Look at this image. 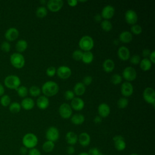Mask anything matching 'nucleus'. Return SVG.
<instances>
[{
    "label": "nucleus",
    "instance_id": "f257e3e1",
    "mask_svg": "<svg viewBox=\"0 0 155 155\" xmlns=\"http://www.w3.org/2000/svg\"><path fill=\"white\" fill-rule=\"evenodd\" d=\"M41 92L46 97H51L56 95L59 90L58 84L53 81H48L44 83L41 87Z\"/></svg>",
    "mask_w": 155,
    "mask_h": 155
},
{
    "label": "nucleus",
    "instance_id": "f03ea898",
    "mask_svg": "<svg viewBox=\"0 0 155 155\" xmlns=\"http://www.w3.org/2000/svg\"><path fill=\"white\" fill-rule=\"evenodd\" d=\"M22 143L23 146L28 150L36 148L38 143V138L35 134L33 133H27L22 137Z\"/></svg>",
    "mask_w": 155,
    "mask_h": 155
},
{
    "label": "nucleus",
    "instance_id": "7ed1b4c3",
    "mask_svg": "<svg viewBox=\"0 0 155 155\" xmlns=\"http://www.w3.org/2000/svg\"><path fill=\"white\" fill-rule=\"evenodd\" d=\"M21 79L15 74H9L4 79V86L10 90H16L21 85Z\"/></svg>",
    "mask_w": 155,
    "mask_h": 155
},
{
    "label": "nucleus",
    "instance_id": "20e7f679",
    "mask_svg": "<svg viewBox=\"0 0 155 155\" xmlns=\"http://www.w3.org/2000/svg\"><path fill=\"white\" fill-rule=\"evenodd\" d=\"M10 62L14 68L16 69H21L25 65V60L22 53L15 52L10 55Z\"/></svg>",
    "mask_w": 155,
    "mask_h": 155
},
{
    "label": "nucleus",
    "instance_id": "39448f33",
    "mask_svg": "<svg viewBox=\"0 0 155 155\" xmlns=\"http://www.w3.org/2000/svg\"><path fill=\"white\" fill-rule=\"evenodd\" d=\"M94 45L93 39L88 35L82 36L79 41V47L84 51H89L93 49Z\"/></svg>",
    "mask_w": 155,
    "mask_h": 155
},
{
    "label": "nucleus",
    "instance_id": "423d86ee",
    "mask_svg": "<svg viewBox=\"0 0 155 155\" xmlns=\"http://www.w3.org/2000/svg\"><path fill=\"white\" fill-rule=\"evenodd\" d=\"M59 131L55 127H50L46 130L45 137L47 139V140H50L53 142H55L59 139Z\"/></svg>",
    "mask_w": 155,
    "mask_h": 155
},
{
    "label": "nucleus",
    "instance_id": "0eeeda50",
    "mask_svg": "<svg viewBox=\"0 0 155 155\" xmlns=\"http://www.w3.org/2000/svg\"><path fill=\"white\" fill-rule=\"evenodd\" d=\"M122 78L127 81V82L133 81L137 77V72L136 70L131 67L128 66L125 67L122 71Z\"/></svg>",
    "mask_w": 155,
    "mask_h": 155
},
{
    "label": "nucleus",
    "instance_id": "6e6552de",
    "mask_svg": "<svg viewBox=\"0 0 155 155\" xmlns=\"http://www.w3.org/2000/svg\"><path fill=\"white\" fill-rule=\"evenodd\" d=\"M143 98L148 104L154 106L155 104V92L151 87H147L143 91Z\"/></svg>",
    "mask_w": 155,
    "mask_h": 155
},
{
    "label": "nucleus",
    "instance_id": "1a4fd4ad",
    "mask_svg": "<svg viewBox=\"0 0 155 155\" xmlns=\"http://www.w3.org/2000/svg\"><path fill=\"white\" fill-rule=\"evenodd\" d=\"M58 111L62 118L68 119L72 116L73 110L70 105L67 103H63L59 106Z\"/></svg>",
    "mask_w": 155,
    "mask_h": 155
},
{
    "label": "nucleus",
    "instance_id": "9d476101",
    "mask_svg": "<svg viewBox=\"0 0 155 155\" xmlns=\"http://www.w3.org/2000/svg\"><path fill=\"white\" fill-rule=\"evenodd\" d=\"M58 76L62 79H67L71 75V70L66 65H61L56 69V73Z\"/></svg>",
    "mask_w": 155,
    "mask_h": 155
},
{
    "label": "nucleus",
    "instance_id": "9b49d317",
    "mask_svg": "<svg viewBox=\"0 0 155 155\" xmlns=\"http://www.w3.org/2000/svg\"><path fill=\"white\" fill-rule=\"evenodd\" d=\"M46 4L48 10L51 12H58L62 8L64 2L62 0H49Z\"/></svg>",
    "mask_w": 155,
    "mask_h": 155
},
{
    "label": "nucleus",
    "instance_id": "f8f14e48",
    "mask_svg": "<svg viewBox=\"0 0 155 155\" xmlns=\"http://www.w3.org/2000/svg\"><path fill=\"white\" fill-rule=\"evenodd\" d=\"M19 35V30L15 27H10L5 31L4 37L7 41L12 42L16 40Z\"/></svg>",
    "mask_w": 155,
    "mask_h": 155
},
{
    "label": "nucleus",
    "instance_id": "ddd939ff",
    "mask_svg": "<svg viewBox=\"0 0 155 155\" xmlns=\"http://www.w3.org/2000/svg\"><path fill=\"white\" fill-rule=\"evenodd\" d=\"M113 140L114 146L116 150L118 151H122L126 148V142L123 136L121 135H116L113 137Z\"/></svg>",
    "mask_w": 155,
    "mask_h": 155
},
{
    "label": "nucleus",
    "instance_id": "4468645a",
    "mask_svg": "<svg viewBox=\"0 0 155 155\" xmlns=\"http://www.w3.org/2000/svg\"><path fill=\"white\" fill-rule=\"evenodd\" d=\"M124 18L126 22L131 25L136 24L138 19V16L137 13H136L135 11L131 9L127 10L125 12Z\"/></svg>",
    "mask_w": 155,
    "mask_h": 155
},
{
    "label": "nucleus",
    "instance_id": "2eb2a0df",
    "mask_svg": "<svg viewBox=\"0 0 155 155\" xmlns=\"http://www.w3.org/2000/svg\"><path fill=\"white\" fill-rule=\"evenodd\" d=\"M134 88L131 82H124L122 84L120 87V93L125 97L131 96L133 93Z\"/></svg>",
    "mask_w": 155,
    "mask_h": 155
},
{
    "label": "nucleus",
    "instance_id": "dca6fc26",
    "mask_svg": "<svg viewBox=\"0 0 155 155\" xmlns=\"http://www.w3.org/2000/svg\"><path fill=\"white\" fill-rule=\"evenodd\" d=\"M115 13V9L114 7L110 5H107L105 6L101 12V15L102 18L106 20H108L113 17Z\"/></svg>",
    "mask_w": 155,
    "mask_h": 155
},
{
    "label": "nucleus",
    "instance_id": "f3484780",
    "mask_svg": "<svg viewBox=\"0 0 155 155\" xmlns=\"http://www.w3.org/2000/svg\"><path fill=\"white\" fill-rule=\"evenodd\" d=\"M85 106L84 101L82 99L79 97H74L71 101L70 107H71L72 110L76 111H81L82 110Z\"/></svg>",
    "mask_w": 155,
    "mask_h": 155
},
{
    "label": "nucleus",
    "instance_id": "a211bd4d",
    "mask_svg": "<svg viewBox=\"0 0 155 155\" xmlns=\"http://www.w3.org/2000/svg\"><path fill=\"white\" fill-rule=\"evenodd\" d=\"M78 142L83 147L88 146L91 142V137L88 133L87 132H82L78 136Z\"/></svg>",
    "mask_w": 155,
    "mask_h": 155
},
{
    "label": "nucleus",
    "instance_id": "6ab92c4d",
    "mask_svg": "<svg viewBox=\"0 0 155 155\" xmlns=\"http://www.w3.org/2000/svg\"><path fill=\"white\" fill-rule=\"evenodd\" d=\"M97 111L99 116L102 118H105L108 116L110 113V106L105 104L102 103L99 104L97 108Z\"/></svg>",
    "mask_w": 155,
    "mask_h": 155
},
{
    "label": "nucleus",
    "instance_id": "aec40b11",
    "mask_svg": "<svg viewBox=\"0 0 155 155\" xmlns=\"http://www.w3.org/2000/svg\"><path fill=\"white\" fill-rule=\"evenodd\" d=\"M117 55L120 60L125 61L130 58V52L127 47L121 46L118 48Z\"/></svg>",
    "mask_w": 155,
    "mask_h": 155
},
{
    "label": "nucleus",
    "instance_id": "412c9836",
    "mask_svg": "<svg viewBox=\"0 0 155 155\" xmlns=\"http://www.w3.org/2000/svg\"><path fill=\"white\" fill-rule=\"evenodd\" d=\"M20 104L21 108L25 110H30L35 107L34 100L32 98L28 97L23 98Z\"/></svg>",
    "mask_w": 155,
    "mask_h": 155
},
{
    "label": "nucleus",
    "instance_id": "4be33fe9",
    "mask_svg": "<svg viewBox=\"0 0 155 155\" xmlns=\"http://www.w3.org/2000/svg\"><path fill=\"white\" fill-rule=\"evenodd\" d=\"M49 99L45 96H40L36 100V105L41 110H45L49 106Z\"/></svg>",
    "mask_w": 155,
    "mask_h": 155
},
{
    "label": "nucleus",
    "instance_id": "5701e85b",
    "mask_svg": "<svg viewBox=\"0 0 155 155\" xmlns=\"http://www.w3.org/2000/svg\"><path fill=\"white\" fill-rule=\"evenodd\" d=\"M78 136L73 131H68L65 134V140L69 145H74L78 142Z\"/></svg>",
    "mask_w": 155,
    "mask_h": 155
},
{
    "label": "nucleus",
    "instance_id": "b1692460",
    "mask_svg": "<svg viewBox=\"0 0 155 155\" xmlns=\"http://www.w3.org/2000/svg\"><path fill=\"white\" fill-rule=\"evenodd\" d=\"M102 67L106 73H110L113 71L115 67V64L114 61L111 59H105L103 64H102Z\"/></svg>",
    "mask_w": 155,
    "mask_h": 155
},
{
    "label": "nucleus",
    "instance_id": "393cba45",
    "mask_svg": "<svg viewBox=\"0 0 155 155\" xmlns=\"http://www.w3.org/2000/svg\"><path fill=\"white\" fill-rule=\"evenodd\" d=\"M133 39V35L129 31H124L119 36V40L123 43H129Z\"/></svg>",
    "mask_w": 155,
    "mask_h": 155
},
{
    "label": "nucleus",
    "instance_id": "a878e982",
    "mask_svg": "<svg viewBox=\"0 0 155 155\" xmlns=\"http://www.w3.org/2000/svg\"><path fill=\"white\" fill-rule=\"evenodd\" d=\"M28 47V43L24 39H19L15 44V48L18 53H21L25 51Z\"/></svg>",
    "mask_w": 155,
    "mask_h": 155
},
{
    "label": "nucleus",
    "instance_id": "bb28decb",
    "mask_svg": "<svg viewBox=\"0 0 155 155\" xmlns=\"http://www.w3.org/2000/svg\"><path fill=\"white\" fill-rule=\"evenodd\" d=\"M84 121L85 117L82 114L77 113L71 116V122L75 125H81L84 122Z\"/></svg>",
    "mask_w": 155,
    "mask_h": 155
},
{
    "label": "nucleus",
    "instance_id": "cd10ccee",
    "mask_svg": "<svg viewBox=\"0 0 155 155\" xmlns=\"http://www.w3.org/2000/svg\"><path fill=\"white\" fill-rule=\"evenodd\" d=\"M85 86L83 84V83L79 82L74 85L73 88V92L75 95L79 96L83 95L85 93Z\"/></svg>",
    "mask_w": 155,
    "mask_h": 155
},
{
    "label": "nucleus",
    "instance_id": "c85d7f7f",
    "mask_svg": "<svg viewBox=\"0 0 155 155\" xmlns=\"http://www.w3.org/2000/svg\"><path fill=\"white\" fill-rule=\"evenodd\" d=\"M54 142H53L50 140H46L43 143L42 145V148L45 153H48L52 152L54 148Z\"/></svg>",
    "mask_w": 155,
    "mask_h": 155
},
{
    "label": "nucleus",
    "instance_id": "c756f323",
    "mask_svg": "<svg viewBox=\"0 0 155 155\" xmlns=\"http://www.w3.org/2000/svg\"><path fill=\"white\" fill-rule=\"evenodd\" d=\"M94 59V55L90 51L83 52L82 58L81 61L86 64H90L92 62Z\"/></svg>",
    "mask_w": 155,
    "mask_h": 155
},
{
    "label": "nucleus",
    "instance_id": "7c9ffc66",
    "mask_svg": "<svg viewBox=\"0 0 155 155\" xmlns=\"http://www.w3.org/2000/svg\"><path fill=\"white\" fill-rule=\"evenodd\" d=\"M152 64H153L151 62L148 58H143L142 59H141L139 63L140 68L145 71L150 70L152 67Z\"/></svg>",
    "mask_w": 155,
    "mask_h": 155
},
{
    "label": "nucleus",
    "instance_id": "2f4dec72",
    "mask_svg": "<svg viewBox=\"0 0 155 155\" xmlns=\"http://www.w3.org/2000/svg\"><path fill=\"white\" fill-rule=\"evenodd\" d=\"M16 93L21 98H25L27 96L28 94V89L27 87L24 85H20L16 90Z\"/></svg>",
    "mask_w": 155,
    "mask_h": 155
},
{
    "label": "nucleus",
    "instance_id": "473e14b6",
    "mask_svg": "<svg viewBox=\"0 0 155 155\" xmlns=\"http://www.w3.org/2000/svg\"><path fill=\"white\" fill-rule=\"evenodd\" d=\"M21 104L17 102H11L8 106V110L12 113H18L21 111Z\"/></svg>",
    "mask_w": 155,
    "mask_h": 155
},
{
    "label": "nucleus",
    "instance_id": "72a5a7b5",
    "mask_svg": "<svg viewBox=\"0 0 155 155\" xmlns=\"http://www.w3.org/2000/svg\"><path fill=\"white\" fill-rule=\"evenodd\" d=\"M28 93L32 97H38L41 94V90L37 85H32L28 89Z\"/></svg>",
    "mask_w": 155,
    "mask_h": 155
},
{
    "label": "nucleus",
    "instance_id": "f704fd0d",
    "mask_svg": "<svg viewBox=\"0 0 155 155\" xmlns=\"http://www.w3.org/2000/svg\"><path fill=\"white\" fill-rule=\"evenodd\" d=\"M48 10L44 6H41L37 8L36 10V15L39 18H43L45 17L47 15Z\"/></svg>",
    "mask_w": 155,
    "mask_h": 155
},
{
    "label": "nucleus",
    "instance_id": "c9c22d12",
    "mask_svg": "<svg viewBox=\"0 0 155 155\" xmlns=\"http://www.w3.org/2000/svg\"><path fill=\"white\" fill-rule=\"evenodd\" d=\"M12 101L9 95L4 94L0 97V104L4 107H7L11 104Z\"/></svg>",
    "mask_w": 155,
    "mask_h": 155
},
{
    "label": "nucleus",
    "instance_id": "e433bc0d",
    "mask_svg": "<svg viewBox=\"0 0 155 155\" xmlns=\"http://www.w3.org/2000/svg\"><path fill=\"white\" fill-rule=\"evenodd\" d=\"M101 27L105 31H110L111 30L113 25L109 20L104 19L101 22Z\"/></svg>",
    "mask_w": 155,
    "mask_h": 155
},
{
    "label": "nucleus",
    "instance_id": "4c0bfd02",
    "mask_svg": "<svg viewBox=\"0 0 155 155\" xmlns=\"http://www.w3.org/2000/svg\"><path fill=\"white\" fill-rule=\"evenodd\" d=\"M128 105V99L127 97H122L118 99L117 102V105L119 108L124 109Z\"/></svg>",
    "mask_w": 155,
    "mask_h": 155
},
{
    "label": "nucleus",
    "instance_id": "58836bf2",
    "mask_svg": "<svg viewBox=\"0 0 155 155\" xmlns=\"http://www.w3.org/2000/svg\"><path fill=\"white\" fill-rule=\"evenodd\" d=\"M122 77L120 74L117 73L113 74L110 78L111 82L114 85L120 84L122 82Z\"/></svg>",
    "mask_w": 155,
    "mask_h": 155
},
{
    "label": "nucleus",
    "instance_id": "ea45409f",
    "mask_svg": "<svg viewBox=\"0 0 155 155\" xmlns=\"http://www.w3.org/2000/svg\"><path fill=\"white\" fill-rule=\"evenodd\" d=\"M131 34H134V35H140L142 31V27L139 25V24H134L133 25H131Z\"/></svg>",
    "mask_w": 155,
    "mask_h": 155
},
{
    "label": "nucleus",
    "instance_id": "a19ab883",
    "mask_svg": "<svg viewBox=\"0 0 155 155\" xmlns=\"http://www.w3.org/2000/svg\"><path fill=\"white\" fill-rule=\"evenodd\" d=\"M0 47H1V50L5 53L9 52L11 50V45H10V42L7 41H3L1 43Z\"/></svg>",
    "mask_w": 155,
    "mask_h": 155
},
{
    "label": "nucleus",
    "instance_id": "79ce46f5",
    "mask_svg": "<svg viewBox=\"0 0 155 155\" xmlns=\"http://www.w3.org/2000/svg\"><path fill=\"white\" fill-rule=\"evenodd\" d=\"M83 51L81 50H76L72 53V58L75 61H81L82 58Z\"/></svg>",
    "mask_w": 155,
    "mask_h": 155
},
{
    "label": "nucleus",
    "instance_id": "37998d69",
    "mask_svg": "<svg viewBox=\"0 0 155 155\" xmlns=\"http://www.w3.org/2000/svg\"><path fill=\"white\" fill-rule=\"evenodd\" d=\"M130 62L131 64H133V65H137L140 63L141 59H140V57L139 55L138 54H133V56H131L130 58Z\"/></svg>",
    "mask_w": 155,
    "mask_h": 155
},
{
    "label": "nucleus",
    "instance_id": "c03bdc74",
    "mask_svg": "<svg viewBox=\"0 0 155 155\" xmlns=\"http://www.w3.org/2000/svg\"><path fill=\"white\" fill-rule=\"evenodd\" d=\"M64 98L67 101H71L75 97V94H74L73 91H72L71 90H66L64 93Z\"/></svg>",
    "mask_w": 155,
    "mask_h": 155
},
{
    "label": "nucleus",
    "instance_id": "a18cd8bd",
    "mask_svg": "<svg viewBox=\"0 0 155 155\" xmlns=\"http://www.w3.org/2000/svg\"><path fill=\"white\" fill-rule=\"evenodd\" d=\"M56 73V69L54 67L51 66L47 68L46 70V74L49 77L54 76Z\"/></svg>",
    "mask_w": 155,
    "mask_h": 155
},
{
    "label": "nucleus",
    "instance_id": "49530a36",
    "mask_svg": "<svg viewBox=\"0 0 155 155\" xmlns=\"http://www.w3.org/2000/svg\"><path fill=\"white\" fill-rule=\"evenodd\" d=\"M88 153L89 155H103V154L101 151V150L96 147L91 148L88 150Z\"/></svg>",
    "mask_w": 155,
    "mask_h": 155
},
{
    "label": "nucleus",
    "instance_id": "de8ad7c7",
    "mask_svg": "<svg viewBox=\"0 0 155 155\" xmlns=\"http://www.w3.org/2000/svg\"><path fill=\"white\" fill-rule=\"evenodd\" d=\"M92 81H93V78L90 75H87L84 77L82 80V83L85 86L89 85L91 84Z\"/></svg>",
    "mask_w": 155,
    "mask_h": 155
},
{
    "label": "nucleus",
    "instance_id": "09e8293b",
    "mask_svg": "<svg viewBox=\"0 0 155 155\" xmlns=\"http://www.w3.org/2000/svg\"><path fill=\"white\" fill-rule=\"evenodd\" d=\"M28 155H41V151L36 148L29 149L28 151Z\"/></svg>",
    "mask_w": 155,
    "mask_h": 155
},
{
    "label": "nucleus",
    "instance_id": "8fccbe9b",
    "mask_svg": "<svg viewBox=\"0 0 155 155\" xmlns=\"http://www.w3.org/2000/svg\"><path fill=\"white\" fill-rule=\"evenodd\" d=\"M66 152L68 155H73L75 153V148L73 145H69L66 148Z\"/></svg>",
    "mask_w": 155,
    "mask_h": 155
},
{
    "label": "nucleus",
    "instance_id": "3c124183",
    "mask_svg": "<svg viewBox=\"0 0 155 155\" xmlns=\"http://www.w3.org/2000/svg\"><path fill=\"white\" fill-rule=\"evenodd\" d=\"M151 53V51L148 48H145L142 51V56L144 58H148Z\"/></svg>",
    "mask_w": 155,
    "mask_h": 155
},
{
    "label": "nucleus",
    "instance_id": "603ef678",
    "mask_svg": "<svg viewBox=\"0 0 155 155\" xmlns=\"http://www.w3.org/2000/svg\"><path fill=\"white\" fill-rule=\"evenodd\" d=\"M149 60L151 61L152 64L155 63V51H151V53L148 57Z\"/></svg>",
    "mask_w": 155,
    "mask_h": 155
},
{
    "label": "nucleus",
    "instance_id": "864d4df0",
    "mask_svg": "<svg viewBox=\"0 0 155 155\" xmlns=\"http://www.w3.org/2000/svg\"><path fill=\"white\" fill-rule=\"evenodd\" d=\"M28 151V149H27V148H25L24 146L21 147L20 148V149H19V152H20L21 154H22V155H26V154H27Z\"/></svg>",
    "mask_w": 155,
    "mask_h": 155
},
{
    "label": "nucleus",
    "instance_id": "5fc2aeb1",
    "mask_svg": "<svg viewBox=\"0 0 155 155\" xmlns=\"http://www.w3.org/2000/svg\"><path fill=\"white\" fill-rule=\"evenodd\" d=\"M67 3L69 6L70 7H75L78 4V1L76 0H68L67 1Z\"/></svg>",
    "mask_w": 155,
    "mask_h": 155
},
{
    "label": "nucleus",
    "instance_id": "6e6d98bb",
    "mask_svg": "<svg viewBox=\"0 0 155 155\" xmlns=\"http://www.w3.org/2000/svg\"><path fill=\"white\" fill-rule=\"evenodd\" d=\"M102 16L101 15V14H96L95 16H94V21L96 22H101L102 21Z\"/></svg>",
    "mask_w": 155,
    "mask_h": 155
},
{
    "label": "nucleus",
    "instance_id": "4d7b16f0",
    "mask_svg": "<svg viewBox=\"0 0 155 155\" xmlns=\"http://www.w3.org/2000/svg\"><path fill=\"white\" fill-rule=\"evenodd\" d=\"M93 121L95 124H100L102 122V117H101L99 116H96L94 118Z\"/></svg>",
    "mask_w": 155,
    "mask_h": 155
},
{
    "label": "nucleus",
    "instance_id": "13d9d810",
    "mask_svg": "<svg viewBox=\"0 0 155 155\" xmlns=\"http://www.w3.org/2000/svg\"><path fill=\"white\" fill-rule=\"evenodd\" d=\"M5 93V88L4 85H2L1 82H0V97H1L2 96H3L4 94Z\"/></svg>",
    "mask_w": 155,
    "mask_h": 155
},
{
    "label": "nucleus",
    "instance_id": "bf43d9fd",
    "mask_svg": "<svg viewBox=\"0 0 155 155\" xmlns=\"http://www.w3.org/2000/svg\"><path fill=\"white\" fill-rule=\"evenodd\" d=\"M78 155H89V154L87 152H81L79 154H78Z\"/></svg>",
    "mask_w": 155,
    "mask_h": 155
},
{
    "label": "nucleus",
    "instance_id": "052dcab7",
    "mask_svg": "<svg viewBox=\"0 0 155 155\" xmlns=\"http://www.w3.org/2000/svg\"><path fill=\"white\" fill-rule=\"evenodd\" d=\"M40 2L44 4H47V1H40Z\"/></svg>",
    "mask_w": 155,
    "mask_h": 155
},
{
    "label": "nucleus",
    "instance_id": "680f3d73",
    "mask_svg": "<svg viewBox=\"0 0 155 155\" xmlns=\"http://www.w3.org/2000/svg\"><path fill=\"white\" fill-rule=\"evenodd\" d=\"M129 155H139V154H138L137 153H131Z\"/></svg>",
    "mask_w": 155,
    "mask_h": 155
}]
</instances>
